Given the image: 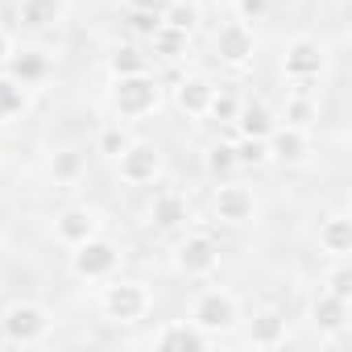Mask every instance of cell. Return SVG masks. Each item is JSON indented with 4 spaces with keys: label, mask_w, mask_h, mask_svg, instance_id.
I'll return each mask as SVG.
<instances>
[{
    "label": "cell",
    "mask_w": 352,
    "mask_h": 352,
    "mask_svg": "<svg viewBox=\"0 0 352 352\" xmlns=\"http://www.w3.org/2000/svg\"><path fill=\"white\" fill-rule=\"evenodd\" d=\"M108 100H112V112L120 120H145V116H153L162 108V83H157L153 71L120 75V79H112Z\"/></svg>",
    "instance_id": "6da1fadb"
},
{
    "label": "cell",
    "mask_w": 352,
    "mask_h": 352,
    "mask_svg": "<svg viewBox=\"0 0 352 352\" xmlns=\"http://www.w3.org/2000/svg\"><path fill=\"white\" fill-rule=\"evenodd\" d=\"M149 307H153V294H149V286L137 282V278H108L104 290H100V311H104V319L116 323V327L141 323V319L149 315Z\"/></svg>",
    "instance_id": "7a4b0ae2"
},
{
    "label": "cell",
    "mask_w": 352,
    "mask_h": 352,
    "mask_svg": "<svg viewBox=\"0 0 352 352\" xmlns=\"http://www.w3.org/2000/svg\"><path fill=\"white\" fill-rule=\"evenodd\" d=\"M50 327H54V315L38 298H17V302L5 307V315H0V336H5L9 344H17V348L46 344Z\"/></svg>",
    "instance_id": "3957f363"
},
{
    "label": "cell",
    "mask_w": 352,
    "mask_h": 352,
    "mask_svg": "<svg viewBox=\"0 0 352 352\" xmlns=\"http://www.w3.org/2000/svg\"><path fill=\"white\" fill-rule=\"evenodd\" d=\"M327 71V46L319 38H290L286 50H282V79L294 83V91H307L311 96V83H319V75Z\"/></svg>",
    "instance_id": "277c9868"
},
{
    "label": "cell",
    "mask_w": 352,
    "mask_h": 352,
    "mask_svg": "<svg viewBox=\"0 0 352 352\" xmlns=\"http://www.w3.org/2000/svg\"><path fill=\"white\" fill-rule=\"evenodd\" d=\"M191 323L204 327V331L216 336V340L228 336V331L241 323V302H236V294L224 290V286H208V290H199L195 302H191Z\"/></svg>",
    "instance_id": "5b68a950"
},
{
    "label": "cell",
    "mask_w": 352,
    "mask_h": 352,
    "mask_svg": "<svg viewBox=\"0 0 352 352\" xmlns=\"http://www.w3.org/2000/svg\"><path fill=\"white\" fill-rule=\"evenodd\" d=\"M120 257H124L120 245L100 232V236H91V241L71 249V274L79 282H108V278L120 274Z\"/></svg>",
    "instance_id": "8992f818"
},
{
    "label": "cell",
    "mask_w": 352,
    "mask_h": 352,
    "mask_svg": "<svg viewBox=\"0 0 352 352\" xmlns=\"http://www.w3.org/2000/svg\"><path fill=\"white\" fill-rule=\"evenodd\" d=\"M162 166H166L162 149L153 141H141V137H133L116 153V174H120L124 187H149V183H157L162 179Z\"/></svg>",
    "instance_id": "52a82bcc"
},
{
    "label": "cell",
    "mask_w": 352,
    "mask_h": 352,
    "mask_svg": "<svg viewBox=\"0 0 352 352\" xmlns=\"http://www.w3.org/2000/svg\"><path fill=\"white\" fill-rule=\"evenodd\" d=\"M174 270H179L183 278H212L220 270V245L208 236V232H187L179 245H174Z\"/></svg>",
    "instance_id": "ba28073f"
},
{
    "label": "cell",
    "mask_w": 352,
    "mask_h": 352,
    "mask_svg": "<svg viewBox=\"0 0 352 352\" xmlns=\"http://www.w3.org/2000/svg\"><path fill=\"white\" fill-rule=\"evenodd\" d=\"M212 50H216V58L228 67V71H245L249 63H253V54H257V38H253V25L249 21H224L216 34H212Z\"/></svg>",
    "instance_id": "9c48e42d"
},
{
    "label": "cell",
    "mask_w": 352,
    "mask_h": 352,
    "mask_svg": "<svg viewBox=\"0 0 352 352\" xmlns=\"http://www.w3.org/2000/svg\"><path fill=\"white\" fill-rule=\"evenodd\" d=\"M257 195H253V187L249 183H224L220 191H216V199H212V212H216V220L220 224H232V228H241V224H253L257 220Z\"/></svg>",
    "instance_id": "30bf717a"
},
{
    "label": "cell",
    "mask_w": 352,
    "mask_h": 352,
    "mask_svg": "<svg viewBox=\"0 0 352 352\" xmlns=\"http://www.w3.org/2000/svg\"><path fill=\"white\" fill-rule=\"evenodd\" d=\"M100 232H104V220L87 204H71V208H63L54 216V241L67 245V249H75V245H83V241H91Z\"/></svg>",
    "instance_id": "8fae6325"
},
{
    "label": "cell",
    "mask_w": 352,
    "mask_h": 352,
    "mask_svg": "<svg viewBox=\"0 0 352 352\" xmlns=\"http://www.w3.org/2000/svg\"><path fill=\"white\" fill-rule=\"evenodd\" d=\"M212 344H216V336H208L191 319H170L153 331V348H162V352H204Z\"/></svg>",
    "instance_id": "7c38bea8"
},
{
    "label": "cell",
    "mask_w": 352,
    "mask_h": 352,
    "mask_svg": "<svg viewBox=\"0 0 352 352\" xmlns=\"http://www.w3.org/2000/svg\"><path fill=\"white\" fill-rule=\"evenodd\" d=\"M270 145V162H282V166H302L311 157V129H294V124H274V133L265 137Z\"/></svg>",
    "instance_id": "4fadbf2b"
},
{
    "label": "cell",
    "mask_w": 352,
    "mask_h": 352,
    "mask_svg": "<svg viewBox=\"0 0 352 352\" xmlns=\"http://www.w3.org/2000/svg\"><path fill=\"white\" fill-rule=\"evenodd\" d=\"M212 96H216V83L208 75H183L174 83V104H179V112L191 116V120H208Z\"/></svg>",
    "instance_id": "5bb4252c"
},
{
    "label": "cell",
    "mask_w": 352,
    "mask_h": 352,
    "mask_svg": "<svg viewBox=\"0 0 352 352\" xmlns=\"http://www.w3.org/2000/svg\"><path fill=\"white\" fill-rule=\"evenodd\" d=\"M311 323H315L323 336H344L348 323H352V302H348V298H336V294H327V290H319L315 302H311Z\"/></svg>",
    "instance_id": "9a60e30c"
},
{
    "label": "cell",
    "mask_w": 352,
    "mask_h": 352,
    "mask_svg": "<svg viewBox=\"0 0 352 352\" xmlns=\"http://www.w3.org/2000/svg\"><path fill=\"white\" fill-rule=\"evenodd\" d=\"M71 13V0H17V21L34 34L63 25Z\"/></svg>",
    "instance_id": "2e32d148"
},
{
    "label": "cell",
    "mask_w": 352,
    "mask_h": 352,
    "mask_svg": "<svg viewBox=\"0 0 352 352\" xmlns=\"http://www.w3.org/2000/svg\"><path fill=\"white\" fill-rule=\"evenodd\" d=\"M17 83H25V87H34V83H42L46 75H50V50H42V46H21V50H13L9 54V67H5Z\"/></svg>",
    "instance_id": "e0dca14e"
},
{
    "label": "cell",
    "mask_w": 352,
    "mask_h": 352,
    "mask_svg": "<svg viewBox=\"0 0 352 352\" xmlns=\"http://www.w3.org/2000/svg\"><path fill=\"white\" fill-rule=\"evenodd\" d=\"M249 348H282L286 344V315L282 311H261L249 319V331H245Z\"/></svg>",
    "instance_id": "ac0fdd59"
},
{
    "label": "cell",
    "mask_w": 352,
    "mask_h": 352,
    "mask_svg": "<svg viewBox=\"0 0 352 352\" xmlns=\"http://www.w3.org/2000/svg\"><path fill=\"white\" fill-rule=\"evenodd\" d=\"M187 50H191V34H187V30H174V25L157 21V30L149 34V54H153V58L179 63V58H187Z\"/></svg>",
    "instance_id": "d6986e66"
},
{
    "label": "cell",
    "mask_w": 352,
    "mask_h": 352,
    "mask_svg": "<svg viewBox=\"0 0 352 352\" xmlns=\"http://www.w3.org/2000/svg\"><path fill=\"white\" fill-rule=\"evenodd\" d=\"M319 249L327 257H348L352 253V220L344 212H331L327 220H319Z\"/></svg>",
    "instance_id": "ffe728a7"
},
{
    "label": "cell",
    "mask_w": 352,
    "mask_h": 352,
    "mask_svg": "<svg viewBox=\"0 0 352 352\" xmlns=\"http://www.w3.org/2000/svg\"><path fill=\"white\" fill-rule=\"evenodd\" d=\"M232 124H236V137H270V133H274V124H278V116H274L261 100H249V104H241V108H236Z\"/></svg>",
    "instance_id": "44dd1931"
},
{
    "label": "cell",
    "mask_w": 352,
    "mask_h": 352,
    "mask_svg": "<svg viewBox=\"0 0 352 352\" xmlns=\"http://www.w3.org/2000/svg\"><path fill=\"white\" fill-rule=\"evenodd\" d=\"M30 112V87L17 83L9 71H0V124H13Z\"/></svg>",
    "instance_id": "7402d4cb"
},
{
    "label": "cell",
    "mask_w": 352,
    "mask_h": 352,
    "mask_svg": "<svg viewBox=\"0 0 352 352\" xmlns=\"http://www.w3.org/2000/svg\"><path fill=\"white\" fill-rule=\"evenodd\" d=\"M187 220V199L179 191H157L153 204H149V224L157 228H179Z\"/></svg>",
    "instance_id": "603a6c76"
},
{
    "label": "cell",
    "mask_w": 352,
    "mask_h": 352,
    "mask_svg": "<svg viewBox=\"0 0 352 352\" xmlns=\"http://www.w3.org/2000/svg\"><path fill=\"white\" fill-rule=\"evenodd\" d=\"M137 71H149V54H141L137 46H116L108 54V75L120 79V75H137Z\"/></svg>",
    "instance_id": "cb8c5ba5"
},
{
    "label": "cell",
    "mask_w": 352,
    "mask_h": 352,
    "mask_svg": "<svg viewBox=\"0 0 352 352\" xmlns=\"http://www.w3.org/2000/svg\"><path fill=\"white\" fill-rule=\"evenodd\" d=\"M83 170H87V162H83V153H79V149H58V153L50 157V174H54V183H79V179H83Z\"/></svg>",
    "instance_id": "d4e9b609"
},
{
    "label": "cell",
    "mask_w": 352,
    "mask_h": 352,
    "mask_svg": "<svg viewBox=\"0 0 352 352\" xmlns=\"http://www.w3.org/2000/svg\"><path fill=\"white\" fill-rule=\"evenodd\" d=\"M315 116H319V108H315V100L307 91H294L286 100V108H282V124H294V129H311Z\"/></svg>",
    "instance_id": "484cf974"
},
{
    "label": "cell",
    "mask_w": 352,
    "mask_h": 352,
    "mask_svg": "<svg viewBox=\"0 0 352 352\" xmlns=\"http://www.w3.org/2000/svg\"><path fill=\"white\" fill-rule=\"evenodd\" d=\"M232 149H236V166H265V162H270L265 137H236Z\"/></svg>",
    "instance_id": "4316f807"
},
{
    "label": "cell",
    "mask_w": 352,
    "mask_h": 352,
    "mask_svg": "<svg viewBox=\"0 0 352 352\" xmlns=\"http://www.w3.org/2000/svg\"><path fill=\"white\" fill-rule=\"evenodd\" d=\"M323 290L352 302V265H348V257H336V265H331L327 278H323Z\"/></svg>",
    "instance_id": "83f0119b"
},
{
    "label": "cell",
    "mask_w": 352,
    "mask_h": 352,
    "mask_svg": "<svg viewBox=\"0 0 352 352\" xmlns=\"http://www.w3.org/2000/svg\"><path fill=\"white\" fill-rule=\"evenodd\" d=\"M157 17H162L166 25H174V30H187V34H191V30H195V21H199V9H195V5H187V0H170V5H166Z\"/></svg>",
    "instance_id": "f1b7e54d"
},
{
    "label": "cell",
    "mask_w": 352,
    "mask_h": 352,
    "mask_svg": "<svg viewBox=\"0 0 352 352\" xmlns=\"http://www.w3.org/2000/svg\"><path fill=\"white\" fill-rule=\"evenodd\" d=\"M236 166V149H232V141H216L212 149H208V170L212 174H228Z\"/></svg>",
    "instance_id": "f546056e"
},
{
    "label": "cell",
    "mask_w": 352,
    "mask_h": 352,
    "mask_svg": "<svg viewBox=\"0 0 352 352\" xmlns=\"http://www.w3.org/2000/svg\"><path fill=\"white\" fill-rule=\"evenodd\" d=\"M129 141H133V133H124V129H120V120H116V124H108V129L100 133V153L116 157V153H120V149H124Z\"/></svg>",
    "instance_id": "4dcf8cb0"
},
{
    "label": "cell",
    "mask_w": 352,
    "mask_h": 352,
    "mask_svg": "<svg viewBox=\"0 0 352 352\" xmlns=\"http://www.w3.org/2000/svg\"><path fill=\"white\" fill-rule=\"evenodd\" d=\"M270 13V0H232V17L236 21H261Z\"/></svg>",
    "instance_id": "1f68e13d"
},
{
    "label": "cell",
    "mask_w": 352,
    "mask_h": 352,
    "mask_svg": "<svg viewBox=\"0 0 352 352\" xmlns=\"http://www.w3.org/2000/svg\"><path fill=\"white\" fill-rule=\"evenodd\" d=\"M236 108H241V104H236L232 96H224V91L216 87V96H212V108H208V116H212V120H224V124H232Z\"/></svg>",
    "instance_id": "d6a6232c"
},
{
    "label": "cell",
    "mask_w": 352,
    "mask_h": 352,
    "mask_svg": "<svg viewBox=\"0 0 352 352\" xmlns=\"http://www.w3.org/2000/svg\"><path fill=\"white\" fill-rule=\"evenodd\" d=\"M157 21H162L157 13H145V9H137V13H133V30H141V34H153V30H157Z\"/></svg>",
    "instance_id": "836d02e7"
},
{
    "label": "cell",
    "mask_w": 352,
    "mask_h": 352,
    "mask_svg": "<svg viewBox=\"0 0 352 352\" xmlns=\"http://www.w3.org/2000/svg\"><path fill=\"white\" fill-rule=\"evenodd\" d=\"M17 46H13V38H9V30L5 25H0V71H5L9 67V54H13Z\"/></svg>",
    "instance_id": "e575fe53"
}]
</instances>
